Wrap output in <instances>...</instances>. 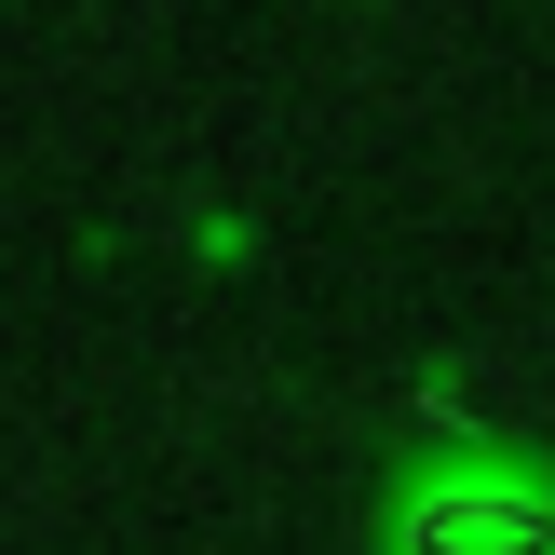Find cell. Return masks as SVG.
<instances>
[{
    "label": "cell",
    "instance_id": "obj_1",
    "mask_svg": "<svg viewBox=\"0 0 555 555\" xmlns=\"http://www.w3.org/2000/svg\"><path fill=\"white\" fill-rule=\"evenodd\" d=\"M542 515L515 488H461V502H421V555H529Z\"/></svg>",
    "mask_w": 555,
    "mask_h": 555
}]
</instances>
